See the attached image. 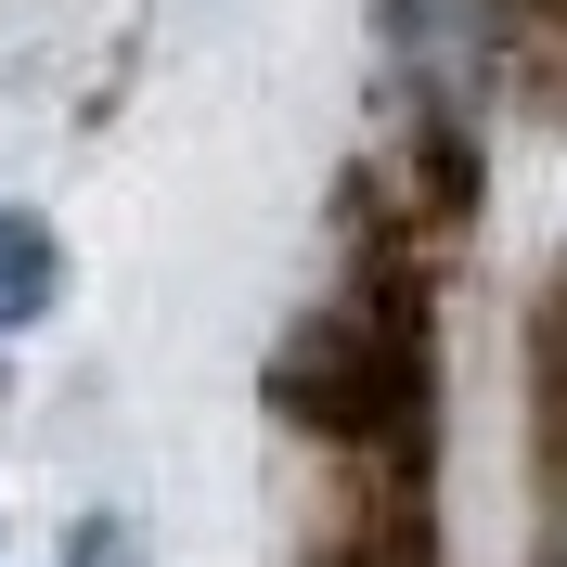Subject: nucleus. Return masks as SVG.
<instances>
[{
    "instance_id": "obj_2",
    "label": "nucleus",
    "mask_w": 567,
    "mask_h": 567,
    "mask_svg": "<svg viewBox=\"0 0 567 567\" xmlns=\"http://www.w3.org/2000/svg\"><path fill=\"white\" fill-rule=\"evenodd\" d=\"M555 413V439H542V542H529V567H567V400H542Z\"/></svg>"
},
{
    "instance_id": "obj_3",
    "label": "nucleus",
    "mask_w": 567,
    "mask_h": 567,
    "mask_svg": "<svg viewBox=\"0 0 567 567\" xmlns=\"http://www.w3.org/2000/svg\"><path fill=\"white\" fill-rule=\"evenodd\" d=\"M65 567H142V529L130 516H91V529L65 542Z\"/></svg>"
},
{
    "instance_id": "obj_1",
    "label": "nucleus",
    "mask_w": 567,
    "mask_h": 567,
    "mask_svg": "<svg viewBox=\"0 0 567 567\" xmlns=\"http://www.w3.org/2000/svg\"><path fill=\"white\" fill-rule=\"evenodd\" d=\"M52 297H65V246H52V219L0 207V336L52 322Z\"/></svg>"
}]
</instances>
